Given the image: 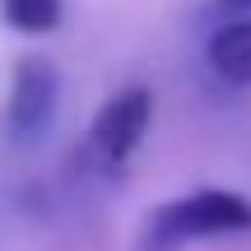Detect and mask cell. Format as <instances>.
<instances>
[{
    "label": "cell",
    "instance_id": "obj_1",
    "mask_svg": "<svg viewBox=\"0 0 251 251\" xmlns=\"http://www.w3.org/2000/svg\"><path fill=\"white\" fill-rule=\"evenodd\" d=\"M228 233H251V200L237 191H191L168 205H158L144 224L140 247L144 251H177L181 242L196 237H228Z\"/></svg>",
    "mask_w": 251,
    "mask_h": 251
},
{
    "label": "cell",
    "instance_id": "obj_2",
    "mask_svg": "<svg viewBox=\"0 0 251 251\" xmlns=\"http://www.w3.org/2000/svg\"><path fill=\"white\" fill-rule=\"evenodd\" d=\"M56 107H61V70L47 56H24L14 65V84H9L5 102V126L19 144H33L51 130Z\"/></svg>",
    "mask_w": 251,
    "mask_h": 251
},
{
    "label": "cell",
    "instance_id": "obj_3",
    "mask_svg": "<svg viewBox=\"0 0 251 251\" xmlns=\"http://www.w3.org/2000/svg\"><path fill=\"white\" fill-rule=\"evenodd\" d=\"M149 117H153V93L144 89V84H130V89L112 93L98 107V117H93V149H98L112 168H121V163L140 149L144 130H149Z\"/></svg>",
    "mask_w": 251,
    "mask_h": 251
},
{
    "label": "cell",
    "instance_id": "obj_4",
    "mask_svg": "<svg viewBox=\"0 0 251 251\" xmlns=\"http://www.w3.org/2000/svg\"><path fill=\"white\" fill-rule=\"evenodd\" d=\"M205 61L224 84H251V19H228L209 33Z\"/></svg>",
    "mask_w": 251,
    "mask_h": 251
},
{
    "label": "cell",
    "instance_id": "obj_5",
    "mask_svg": "<svg viewBox=\"0 0 251 251\" xmlns=\"http://www.w3.org/2000/svg\"><path fill=\"white\" fill-rule=\"evenodd\" d=\"M61 14H65V0H0V19L14 33H28V37L56 33Z\"/></svg>",
    "mask_w": 251,
    "mask_h": 251
},
{
    "label": "cell",
    "instance_id": "obj_6",
    "mask_svg": "<svg viewBox=\"0 0 251 251\" xmlns=\"http://www.w3.org/2000/svg\"><path fill=\"white\" fill-rule=\"evenodd\" d=\"M214 5H219V9H233V14H247L251 0H214Z\"/></svg>",
    "mask_w": 251,
    "mask_h": 251
}]
</instances>
